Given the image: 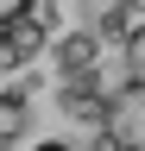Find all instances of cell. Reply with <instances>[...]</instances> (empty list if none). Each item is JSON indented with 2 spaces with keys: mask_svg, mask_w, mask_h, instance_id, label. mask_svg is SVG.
<instances>
[{
  "mask_svg": "<svg viewBox=\"0 0 145 151\" xmlns=\"http://www.w3.org/2000/svg\"><path fill=\"white\" fill-rule=\"evenodd\" d=\"M32 151H69V145H63V139H50V145H32Z\"/></svg>",
  "mask_w": 145,
  "mask_h": 151,
  "instance_id": "52a82bcc",
  "label": "cell"
},
{
  "mask_svg": "<svg viewBox=\"0 0 145 151\" xmlns=\"http://www.w3.org/2000/svg\"><path fill=\"white\" fill-rule=\"evenodd\" d=\"M101 139L114 151H145V82H120L101 94Z\"/></svg>",
  "mask_w": 145,
  "mask_h": 151,
  "instance_id": "6da1fadb",
  "label": "cell"
},
{
  "mask_svg": "<svg viewBox=\"0 0 145 151\" xmlns=\"http://www.w3.org/2000/svg\"><path fill=\"white\" fill-rule=\"evenodd\" d=\"M25 120H32V113H25V94H19V88H13V94H0V145H13V139H19Z\"/></svg>",
  "mask_w": 145,
  "mask_h": 151,
  "instance_id": "277c9868",
  "label": "cell"
},
{
  "mask_svg": "<svg viewBox=\"0 0 145 151\" xmlns=\"http://www.w3.org/2000/svg\"><path fill=\"white\" fill-rule=\"evenodd\" d=\"M120 57H126V69H133V82H145V25H126Z\"/></svg>",
  "mask_w": 145,
  "mask_h": 151,
  "instance_id": "5b68a950",
  "label": "cell"
},
{
  "mask_svg": "<svg viewBox=\"0 0 145 151\" xmlns=\"http://www.w3.org/2000/svg\"><path fill=\"white\" fill-rule=\"evenodd\" d=\"M38 50H44V32L32 25V19H19V25L0 32V63H32Z\"/></svg>",
  "mask_w": 145,
  "mask_h": 151,
  "instance_id": "3957f363",
  "label": "cell"
},
{
  "mask_svg": "<svg viewBox=\"0 0 145 151\" xmlns=\"http://www.w3.org/2000/svg\"><path fill=\"white\" fill-rule=\"evenodd\" d=\"M50 50H57V69L69 76V82H88V76H95V57H101V44H95L88 32H63Z\"/></svg>",
  "mask_w": 145,
  "mask_h": 151,
  "instance_id": "7a4b0ae2",
  "label": "cell"
},
{
  "mask_svg": "<svg viewBox=\"0 0 145 151\" xmlns=\"http://www.w3.org/2000/svg\"><path fill=\"white\" fill-rule=\"evenodd\" d=\"M88 38H95V44H101V38H126V6H101Z\"/></svg>",
  "mask_w": 145,
  "mask_h": 151,
  "instance_id": "8992f818",
  "label": "cell"
}]
</instances>
